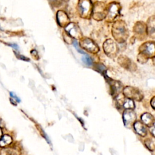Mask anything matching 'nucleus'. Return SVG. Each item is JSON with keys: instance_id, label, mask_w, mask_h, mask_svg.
Returning <instances> with one entry per match:
<instances>
[{"instance_id": "obj_25", "label": "nucleus", "mask_w": 155, "mask_h": 155, "mask_svg": "<svg viewBox=\"0 0 155 155\" xmlns=\"http://www.w3.org/2000/svg\"><path fill=\"white\" fill-rule=\"evenodd\" d=\"M151 105L153 109L155 108V97H153L151 101Z\"/></svg>"}, {"instance_id": "obj_20", "label": "nucleus", "mask_w": 155, "mask_h": 155, "mask_svg": "<svg viewBox=\"0 0 155 155\" xmlns=\"http://www.w3.org/2000/svg\"><path fill=\"white\" fill-rule=\"evenodd\" d=\"M12 150L10 148L3 149L0 151V155H13L14 153Z\"/></svg>"}, {"instance_id": "obj_27", "label": "nucleus", "mask_w": 155, "mask_h": 155, "mask_svg": "<svg viewBox=\"0 0 155 155\" xmlns=\"http://www.w3.org/2000/svg\"><path fill=\"white\" fill-rule=\"evenodd\" d=\"M1 124H2V120L0 119V127H1Z\"/></svg>"}, {"instance_id": "obj_6", "label": "nucleus", "mask_w": 155, "mask_h": 155, "mask_svg": "<svg viewBox=\"0 0 155 155\" xmlns=\"http://www.w3.org/2000/svg\"><path fill=\"white\" fill-rule=\"evenodd\" d=\"M65 29L68 35L70 37L75 39H80L82 37V33L81 29L75 23H69Z\"/></svg>"}, {"instance_id": "obj_26", "label": "nucleus", "mask_w": 155, "mask_h": 155, "mask_svg": "<svg viewBox=\"0 0 155 155\" xmlns=\"http://www.w3.org/2000/svg\"><path fill=\"white\" fill-rule=\"evenodd\" d=\"M2 130L1 127H0V139L2 137Z\"/></svg>"}, {"instance_id": "obj_14", "label": "nucleus", "mask_w": 155, "mask_h": 155, "mask_svg": "<svg viewBox=\"0 0 155 155\" xmlns=\"http://www.w3.org/2000/svg\"><path fill=\"white\" fill-rule=\"evenodd\" d=\"M122 89V84L117 81L111 82V94L117 96Z\"/></svg>"}, {"instance_id": "obj_15", "label": "nucleus", "mask_w": 155, "mask_h": 155, "mask_svg": "<svg viewBox=\"0 0 155 155\" xmlns=\"http://www.w3.org/2000/svg\"><path fill=\"white\" fill-rule=\"evenodd\" d=\"M12 137L10 136L8 134L3 135L0 139V147H4L8 145H10L12 142Z\"/></svg>"}, {"instance_id": "obj_10", "label": "nucleus", "mask_w": 155, "mask_h": 155, "mask_svg": "<svg viewBox=\"0 0 155 155\" xmlns=\"http://www.w3.org/2000/svg\"><path fill=\"white\" fill-rule=\"evenodd\" d=\"M140 52L142 56L145 57H153L154 55V43L152 42H147L143 44L140 47Z\"/></svg>"}, {"instance_id": "obj_19", "label": "nucleus", "mask_w": 155, "mask_h": 155, "mask_svg": "<svg viewBox=\"0 0 155 155\" xmlns=\"http://www.w3.org/2000/svg\"><path fill=\"white\" fill-rule=\"evenodd\" d=\"M146 147L151 151H154L155 149V143H154V139H147L145 142Z\"/></svg>"}, {"instance_id": "obj_24", "label": "nucleus", "mask_w": 155, "mask_h": 155, "mask_svg": "<svg viewBox=\"0 0 155 155\" xmlns=\"http://www.w3.org/2000/svg\"><path fill=\"white\" fill-rule=\"evenodd\" d=\"M10 96H11V97H12V99H15V100L16 101H18V102H20V100H19V99L13 93H12V92H10Z\"/></svg>"}, {"instance_id": "obj_2", "label": "nucleus", "mask_w": 155, "mask_h": 155, "mask_svg": "<svg viewBox=\"0 0 155 155\" xmlns=\"http://www.w3.org/2000/svg\"><path fill=\"white\" fill-rule=\"evenodd\" d=\"M77 9L81 18H89L92 15L93 5L90 0H79Z\"/></svg>"}, {"instance_id": "obj_18", "label": "nucleus", "mask_w": 155, "mask_h": 155, "mask_svg": "<svg viewBox=\"0 0 155 155\" xmlns=\"http://www.w3.org/2000/svg\"><path fill=\"white\" fill-rule=\"evenodd\" d=\"M135 28H136V31L137 33H140L143 34L146 29V26H145L144 24L142 22H138L135 25Z\"/></svg>"}, {"instance_id": "obj_9", "label": "nucleus", "mask_w": 155, "mask_h": 155, "mask_svg": "<svg viewBox=\"0 0 155 155\" xmlns=\"http://www.w3.org/2000/svg\"><path fill=\"white\" fill-rule=\"evenodd\" d=\"M80 44L83 48L91 53H96L99 50L98 46L94 42V41L87 38H83L81 41Z\"/></svg>"}, {"instance_id": "obj_23", "label": "nucleus", "mask_w": 155, "mask_h": 155, "mask_svg": "<svg viewBox=\"0 0 155 155\" xmlns=\"http://www.w3.org/2000/svg\"><path fill=\"white\" fill-rule=\"evenodd\" d=\"M150 131L151 133V134H152V136L153 137H154V132H155V129H154V124H153V125H151L150 128Z\"/></svg>"}, {"instance_id": "obj_11", "label": "nucleus", "mask_w": 155, "mask_h": 155, "mask_svg": "<svg viewBox=\"0 0 155 155\" xmlns=\"http://www.w3.org/2000/svg\"><path fill=\"white\" fill-rule=\"evenodd\" d=\"M57 20L58 23L62 27H66L70 23L68 16L64 12L61 10L57 13Z\"/></svg>"}, {"instance_id": "obj_22", "label": "nucleus", "mask_w": 155, "mask_h": 155, "mask_svg": "<svg viewBox=\"0 0 155 155\" xmlns=\"http://www.w3.org/2000/svg\"><path fill=\"white\" fill-rule=\"evenodd\" d=\"M73 45H74V47L76 48V49L80 53H82V54H84V53H85L79 47L78 44V42H77L76 41H74V42H73Z\"/></svg>"}, {"instance_id": "obj_3", "label": "nucleus", "mask_w": 155, "mask_h": 155, "mask_svg": "<svg viewBox=\"0 0 155 155\" xmlns=\"http://www.w3.org/2000/svg\"><path fill=\"white\" fill-rule=\"evenodd\" d=\"M124 94L127 98L140 101L143 98V94L141 91L133 87H127L124 89Z\"/></svg>"}, {"instance_id": "obj_12", "label": "nucleus", "mask_w": 155, "mask_h": 155, "mask_svg": "<svg viewBox=\"0 0 155 155\" xmlns=\"http://www.w3.org/2000/svg\"><path fill=\"white\" fill-rule=\"evenodd\" d=\"M136 132L140 136L144 137L147 134V128L145 125L140 121H136L133 124Z\"/></svg>"}, {"instance_id": "obj_8", "label": "nucleus", "mask_w": 155, "mask_h": 155, "mask_svg": "<svg viewBox=\"0 0 155 155\" xmlns=\"http://www.w3.org/2000/svg\"><path fill=\"white\" fill-rule=\"evenodd\" d=\"M136 115L133 110H126L123 113V121L127 127H130L136 122Z\"/></svg>"}, {"instance_id": "obj_5", "label": "nucleus", "mask_w": 155, "mask_h": 155, "mask_svg": "<svg viewBox=\"0 0 155 155\" xmlns=\"http://www.w3.org/2000/svg\"><path fill=\"white\" fill-rule=\"evenodd\" d=\"M120 10V6L119 3L112 2L107 7V12L106 15L107 20L109 22L114 20L116 17L119 14Z\"/></svg>"}, {"instance_id": "obj_13", "label": "nucleus", "mask_w": 155, "mask_h": 155, "mask_svg": "<svg viewBox=\"0 0 155 155\" xmlns=\"http://www.w3.org/2000/svg\"><path fill=\"white\" fill-rule=\"evenodd\" d=\"M142 122L146 126L151 127L154 124V117L148 113H145L141 116Z\"/></svg>"}, {"instance_id": "obj_4", "label": "nucleus", "mask_w": 155, "mask_h": 155, "mask_svg": "<svg viewBox=\"0 0 155 155\" xmlns=\"http://www.w3.org/2000/svg\"><path fill=\"white\" fill-rule=\"evenodd\" d=\"M93 18L96 20H102L107 15V7L105 5L101 2L96 3L93 7Z\"/></svg>"}, {"instance_id": "obj_16", "label": "nucleus", "mask_w": 155, "mask_h": 155, "mask_svg": "<svg viewBox=\"0 0 155 155\" xmlns=\"http://www.w3.org/2000/svg\"><path fill=\"white\" fill-rule=\"evenodd\" d=\"M123 106L126 110H133L135 107V105L133 101L128 98L125 99L123 104Z\"/></svg>"}, {"instance_id": "obj_1", "label": "nucleus", "mask_w": 155, "mask_h": 155, "mask_svg": "<svg viewBox=\"0 0 155 155\" xmlns=\"http://www.w3.org/2000/svg\"><path fill=\"white\" fill-rule=\"evenodd\" d=\"M112 33L115 39L119 42H124L128 37L127 25L124 21H119L114 23Z\"/></svg>"}, {"instance_id": "obj_21", "label": "nucleus", "mask_w": 155, "mask_h": 155, "mask_svg": "<svg viewBox=\"0 0 155 155\" xmlns=\"http://www.w3.org/2000/svg\"><path fill=\"white\" fill-rule=\"evenodd\" d=\"M82 60H83V61H84L86 64H87V65H89V66L92 64V61H91V58H90L88 56H87V55L84 56L82 58Z\"/></svg>"}, {"instance_id": "obj_17", "label": "nucleus", "mask_w": 155, "mask_h": 155, "mask_svg": "<svg viewBox=\"0 0 155 155\" xmlns=\"http://www.w3.org/2000/svg\"><path fill=\"white\" fill-rule=\"evenodd\" d=\"M150 21H148V32L150 35L154 34V17H151L149 19Z\"/></svg>"}, {"instance_id": "obj_7", "label": "nucleus", "mask_w": 155, "mask_h": 155, "mask_svg": "<svg viewBox=\"0 0 155 155\" xmlns=\"http://www.w3.org/2000/svg\"><path fill=\"white\" fill-rule=\"evenodd\" d=\"M104 50L105 53L111 57H114L118 52L117 44L111 39H108L104 42Z\"/></svg>"}]
</instances>
